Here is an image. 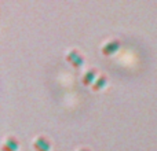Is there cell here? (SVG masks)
Wrapping results in <instances>:
<instances>
[{"label":"cell","instance_id":"ba28073f","mask_svg":"<svg viewBox=\"0 0 157 151\" xmlns=\"http://www.w3.org/2000/svg\"><path fill=\"white\" fill-rule=\"evenodd\" d=\"M0 151H8V150H6L4 147H2V150H0Z\"/></svg>","mask_w":157,"mask_h":151},{"label":"cell","instance_id":"3957f363","mask_svg":"<svg viewBox=\"0 0 157 151\" xmlns=\"http://www.w3.org/2000/svg\"><path fill=\"white\" fill-rule=\"evenodd\" d=\"M33 149L36 151H48L51 149V143L46 136H39L35 142H33Z\"/></svg>","mask_w":157,"mask_h":151},{"label":"cell","instance_id":"5b68a950","mask_svg":"<svg viewBox=\"0 0 157 151\" xmlns=\"http://www.w3.org/2000/svg\"><path fill=\"white\" fill-rule=\"evenodd\" d=\"M108 84V77H106L105 74H101L98 76V78L94 81V84H92V91H101V89L103 88V87Z\"/></svg>","mask_w":157,"mask_h":151},{"label":"cell","instance_id":"6da1fadb","mask_svg":"<svg viewBox=\"0 0 157 151\" xmlns=\"http://www.w3.org/2000/svg\"><path fill=\"white\" fill-rule=\"evenodd\" d=\"M66 61H68L73 68H80V66L84 63L83 55H81L77 50H72V51H69V54L66 55Z\"/></svg>","mask_w":157,"mask_h":151},{"label":"cell","instance_id":"277c9868","mask_svg":"<svg viewBox=\"0 0 157 151\" xmlns=\"http://www.w3.org/2000/svg\"><path fill=\"white\" fill-rule=\"evenodd\" d=\"M97 73H98V70L97 69H90L88 72H87L86 74L83 76V85H86V87H88V85H92L94 84V81L98 78V76H97Z\"/></svg>","mask_w":157,"mask_h":151},{"label":"cell","instance_id":"7a4b0ae2","mask_svg":"<svg viewBox=\"0 0 157 151\" xmlns=\"http://www.w3.org/2000/svg\"><path fill=\"white\" fill-rule=\"evenodd\" d=\"M120 47H121V41L116 39V40H112V41H109V43H106L105 46L102 47V50H101V51H102L103 55L109 57V55H113L114 52L120 48Z\"/></svg>","mask_w":157,"mask_h":151},{"label":"cell","instance_id":"8992f818","mask_svg":"<svg viewBox=\"0 0 157 151\" xmlns=\"http://www.w3.org/2000/svg\"><path fill=\"white\" fill-rule=\"evenodd\" d=\"M2 147H4V149L8 150V151H17L18 150V147H19V143H18V140H17L14 136H10Z\"/></svg>","mask_w":157,"mask_h":151},{"label":"cell","instance_id":"52a82bcc","mask_svg":"<svg viewBox=\"0 0 157 151\" xmlns=\"http://www.w3.org/2000/svg\"><path fill=\"white\" fill-rule=\"evenodd\" d=\"M78 151H90L88 149H81V150H78Z\"/></svg>","mask_w":157,"mask_h":151}]
</instances>
